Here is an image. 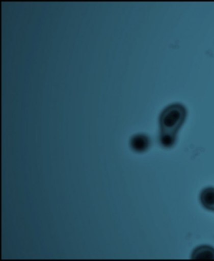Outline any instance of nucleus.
<instances>
[{"label": "nucleus", "instance_id": "obj_1", "mask_svg": "<svg viewBox=\"0 0 214 261\" xmlns=\"http://www.w3.org/2000/svg\"><path fill=\"white\" fill-rule=\"evenodd\" d=\"M186 110L182 104H172L163 110L160 116V133L177 135L186 120Z\"/></svg>", "mask_w": 214, "mask_h": 261}, {"label": "nucleus", "instance_id": "obj_2", "mask_svg": "<svg viewBox=\"0 0 214 261\" xmlns=\"http://www.w3.org/2000/svg\"><path fill=\"white\" fill-rule=\"evenodd\" d=\"M150 140L148 137L143 134L133 136L130 141V146L133 151L137 152H143L149 147Z\"/></svg>", "mask_w": 214, "mask_h": 261}, {"label": "nucleus", "instance_id": "obj_3", "mask_svg": "<svg viewBox=\"0 0 214 261\" xmlns=\"http://www.w3.org/2000/svg\"><path fill=\"white\" fill-rule=\"evenodd\" d=\"M192 259H214V249L209 245H201L193 250Z\"/></svg>", "mask_w": 214, "mask_h": 261}, {"label": "nucleus", "instance_id": "obj_4", "mask_svg": "<svg viewBox=\"0 0 214 261\" xmlns=\"http://www.w3.org/2000/svg\"><path fill=\"white\" fill-rule=\"evenodd\" d=\"M200 202L206 210L214 212V188H206L201 192Z\"/></svg>", "mask_w": 214, "mask_h": 261}, {"label": "nucleus", "instance_id": "obj_5", "mask_svg": "<svg viewBox=\"0 0 214 261\" xmlns=\"http://www.w3.org/2000/svg\"><path fill=\"white\" fill-rule=\"evenodd\" d=\"M177 140V135L170 133H160V143L165 147H171L175 144Z\"/></svg>", "mask_w": 214, "mask_h": 261}]
</instances>
